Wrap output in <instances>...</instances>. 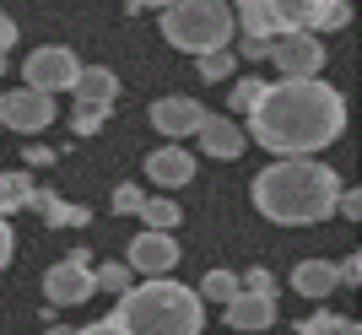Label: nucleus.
<instances>
[{"mask_svg":"<svg viewBox=\"0 0 362 335\" xmlns=\"http://www.w3.org/2000/svg\"><path fill=\"white\" fill-rule=\"evenodd\" d=\"M341 130H346L341 87L319 76H276L255 98L243 136H255V146H265L271 157H314L325 146H335Z\"/></svg>","mask_w":362,"mask_h":335,"instance_id":"1","label":"nucleus"},{"mask_svg":"<svg viewBox=\"0 0 362 335\" xmlns=\"http://www.w3.org/2000/svg\"><path fill=\"white\" fill-rule=\"evenodd\" d=\"M255 211L276 228H314V222H330L335 200H341V179H335L330 163H314V157H281V163L259 168L255 173Z\"/></svg>","mask_w":362,"mask_h":335,"instance_id":"2","label":"nucleus"},{"mask_svg":"<svg viewBox=\"0 0 362 335\" xmlns=\"http://www.w3.org/2000/svg\"><path fill=\"white\" fill-rule=\"evenodd\" d=\"M108 319L124 335H200L206 324V303L195 287H184L173 276H146L141 287L119 292V303Z\"/></svg>","mask_w":362,"mask_h":335,"instance_id":"3","label":"nucleus"},{"mask_svg":"<svg viewBox=\"0 0 362 335\" xmlns=\"http://www.w3.org/2000/svg\"><path fill=\"white\" fill-rule=\"evenodd\" d=\"M173 49L184 54H216L238 38V22H233V6L227 0H173L163 6V28H157Z\"/></svg>","mask_w":362,"mask_h":335,"instance_id":"4","label":"nucleus"},{"mask_svg":"<svg viewBox=\"0 0 362 335\" xmlns=\"http://www.w3.org/2000/svg\"><path fill=\"white\" fill-rule=\"evenodd\" d=\"M330 0H233L238 33L255 38H287V33H319Z\"/></svg>","mask_w":362,"mask_h":335,"instance_id":"5","label":"nucleus"},{"mask_svg":"<svg viewBox=\"0 0 362 335\" xmlns=\"http://www.w3.org/2000/svg\"><path fill=\"white\" fill-rule=\"evenodd\" d=\"M265 60L281 71V76H319L325 60H330V49L319 33H287V38H271V54Z\"/></svg>","mask_w":362,"mask_h":335,"instance_id":"6","label":"nucleus"},{"mask_svg":"<svg viewBox=\"0 0 362 335\" xmlns=\"http://www.w3.org/2000/svg\"><path fill=\"white\" fill-rule=\"evenodd\" d=\"M92 265H87V249H76V254H65L60 265H49L44 271V298L54 308H71V303H87L92 298Z\"/></svg>","mask_w":362,"mask_h":335,"instance_id":"7","label":"nucleus"},{"mask_svg":"<svg viewBox=\"0 0 362 335\" xmlns=\"http://www.w3.org/2000/svg\"><path fill=\"white\" fill-rule=\"evenodd\" d=\"M0 124H11L22 136H38L44 124H54V92H38V87L0 92Z\"/></svg>","mask_w":362,"mask_h":335,"instance_id":"8","label":"nucleus"},{"mask_svg":"<svg viewBox=\"0 0 362 335\" xmlns=\"http://www.w3.org/2000/svg\"><path fill=\"white\" fill-rule=\"evenodd\" d=\"M76 71H81V60H76L65 44H44V49H33L28 65H22L28 87H38V92H65V87H76Z\"/></svg>","mask_w":362,"mask_h":335,"instance_id":"9","label":"nucleus"},{"mask_svg":"<svg viewBox=\"0 0 362 335\" xmlns=\"http://www.w3.org/2000/svg\"><path fill=\"white\" fill-rule=\"evenodd\" d=\"M179 238H173V233H141L136 244H130V259H124V265H130V271L136 276H173V265H179Z\"/></svg>","mask_w":362,"mask_h":335,"instance_id":"10","label":"nucleus"},{"mask_svg":"<svg viewBox=\"0 0 362 335\" xmlns=\"http://www.w3.org/2000/svg\"><path fill=\"white\" fill-rule=\"evenodd\" d=\"M146 119L157 124L168 141H179V136H195L200 124H206V103H195V98H157V103L146 108Z\"/></svg>","mask_w":362,"mask_h":335,"instance_id":"11","label":"nucleus"},{"mask_svg":"<svg viewBox=\"0 0 362 335\" xmlns=\"http://www.w3.org/2000/svg\"><path fill=\"white\" fill-rule=\"evenodd\" d=\"M195 136H200V152L216 157V163H233V157H243V146H249L243 124L238 119H222V114H206V124H200Z\"/></svg>","mask_w":362,"mask_h":335,"instance_id":"12","label":"nucleus"},{"mask_svg":"<svg viewBox=\"0 0 362 335\" xmlns=\"http://www.w3.org/2000/svg\"><path fill=\"white\" fill-rule=\"evenodd\" d=\"M222 314H227V324H233V330L259 335V330H271V324H276V298L238 287V298H233V303H222Z\"/></svg>","mask_w":362,"mask_h":335,"instance_id":"13","label":"nucleus"},{"mask_svg":"<svg viewBox=\"0 0 362 335\" xmlns=\"http://www.w3.org/2000/svg\"><path fill=\"white\" fill-rule=\"evenodd\" d=\"M146 173H151V184H163V189H179V184L195 179V157L184 152V146H157V152L146 157Z\"/></svg>","mask_w":362,"mask_h":335,"instance_id":"14","label":"nucleus"},{"mask_svg":"<svg viewBox=\"0 0 362 335\" xmlns=\"http://www.w3.org/2000/svg\"><path fill=\"white\" fill-rule=\"evenodd\" d=\"M335 287H341V276H335L330 259H298V265H292V292H298V298H314V303H325Z\"/></svg>","mask_w":362,"mask_h":335,"instance_id":"15","label":"nucleus"},{"mask_svg":"<svg viewBox=\"0 0 362 335\" xmlns=\"http://www.w3.org/2000/svg\"><path fill=\"white\" fill-rule=\"evenodd\" d=\"M76 103H114V98H119V76H114V71H108V65H81V71H76Z\"/></svg>","mask_w":362,"mask_h":335,"instance_id":"16","label":"nucleus"},{"mask_svg":"<svg viewBox=\"0 0 362 335\" xmlns=\"http://www.w3.org/2000/svg\"><path fill=\"white\" fill-rule=\"evenodd\" d=\"M33 211L44 216L49 228H87V222H92V216H87V206H71V200L49 195V189H38V195H33Z\"/></svg>","mask_w":362,"mask_h":335,"instance_id":"17","label":"nucleus"},{"mask_svg":"<svg viewBox=\"0 0 362 335\" xmlns=\"http://www.w3.org/2000/svg\"><path fill=\"white\" fill-rule=\"evenodd\" d=\"M33 195H38V184H33L28 168H11V173H0V216L11 211H28Z\"/></svg>","mask_w":362,"mask_h":335,"instance_id":"18","label":"nucleus"},{"mask_svg":"<svg viewBox=\"0 0 362 335\" xmlns=\"http://www.w3.org/2000/svg\"><path fill=\"white\" fill-rule=\"evenodd\" d=\"M136 216L146 222L151 233H173V228H179V216H184V211H179V206H173L168 195H151V200H141V211H136Z\"/></svg>","mask_w":362,"mask_h":335,"instance_id":"19","label":"nucleus"},{"mask_svg":"<svg viewBox=\"0 0 362 335\" xmlns=\"http://www.w3.org/2000/svg\"><path fill=\"white\" fill-rule=\"evenodd\" d=\"M92 287H98V292H114V298H119V292L136 287V271H130L124 259H108V265H98V271H92Z\"/></svg>","mask_w":362,"mask_h":335,"instance_id":"20","label":"nucleus"},{"mask_svg":"<svg viewBox=\"0 0 362 335\" xmlns=\"http://www.w3.org/2000/svg\"><path fill=\"white\" fill-rule=\"evenodd\" d=\"M298 335H362V324L346 319V314H308L298 324Z\"/></svg>","mask_w":362,"mask_h":335,"instance_id":"21","label":"nucleus"},{"mask_svg":"<svg viewBox=\"0 0 362 335\" xmlns=\"http://www.w3.org/2000/svg\"><path fill=\"white\" fill-rule=\"evenodd\" d=\"M200 303H233L238 298V276L233 271H206V281H200Z\"/></svg>","mask_w":362,"mask_h":335,"instance_id":"22","label":"nucleus"},{"mask_svg":"<svg viewBox=\"0 0 362 335\" xmlns=\"http://www.w3.org/2000/svg\"><path fill=\"white\" fill-rule=\"evenodd\" d=\"M233 71H238V54H233V49H216V54H200L195 60L200 81H222V76H233Z\"/></svg>","mask_w":362,"mask_h":335,"instance_id":"23","label":"nucleus"},{"mask_svg":"<svg viewBox=\"0 0 362 335\" xmlns=\"http://www.w3.org/2000/svg\"><path fill=\"white\" fill-rule=\"evenodd\" d=\"M103 119H108L103 103H76V108H71V130H76V136H98V130H103Z\"/></svg>","mask_w":362,"mask_h":335,"instance_id":"24","label":"nucleus"},{"mask_svg":"<svg viewBox=\"0 0 362 335\" xmlns=\"http://www.w3.org/2000/svg\"><path fill=\"white\" fill-rule=\"evenodd\" d=\"M259 92H265V81H259V76H238V81H233V98H227V103H233V114H249Z\"/></svg>","mask_w":362,"mask_h":335,"instance_id":"25","label":"nucleus"},{"mask_svg":"<svg viewBox=\"0 0 362 335\" xmlns=\"http://www.w3.org/2000/svg\"><path fill=\"white\" fill-rule=\"evenodd\" d=\"M238 287H243V292H265V298H276V276L265 271V265H249V271L238 276Z\"/></svg>","mask_w":362,"mask_h":335,"instance_id":"26","label":"nucleus"},{"mask_svg":"<svg viewBox=\"0 0 362 335\" xmlns=\"http://www.w3.org/2000/svg\"><path fill=\"white\" fill-rule=\"evenodd\" d=\"M141 200H146V195H141L136 184H119V189H114V211L130 216V211H141Z\"/></svg>","mask_w":362,"mask_h":335,"instance_id":"27","label":"nucleus"},{"mask_svg":"<svg viewBox=\"0 0 362 335\" xmlns=\"http://www.w3.org/2000/svg\"><path fill=\"white\" fill-rule=\"evenodd\" d=\"M238 54H243V60H265V54H271V38H255V33H238Z\"/></svg>","mask_w":362,"mask_h":335,"instance_id":"28","label":"nucleus"},{"mask_svg":"<svg viewBox=\"0 0 362 335\" xmlns=\"http://www.w3.org/2000/svg\"><path fill=\"white\" fill-rule=\"evenodd\" d=\"M335 211L346 216V222H357V216H362V195H357V189H341V200H335Z\"/></svg>","mask_w":362,"mask_h":335,"instance_id":"29","label":"nucleus"},{"mask_svg":"<svg viewBox=\"0 0 362 335\" xmlns=\"http://www.w3.org/2000/svg\"><path fill=\"white\" fill-rule=\"evenodd\" d=\"M11 254H16V233H11V222L0 216V271L11 265Z\"/></svg>","mask_w":362,"mask_h":335,"instance_id":"30","label":"nucleus"},{"mask_svg":"<svg viewBox=\"0 0 362 335\" xmlns=\"http://www.w3.org/2000/svg\"><path fill=\"white\" fill-rule=\"evenodd\" d=\"M49 163H54L49 146H28V152H22V168H28V173H38V168H49Z\"/></svg>","mask_w":362,"mask_h":335,"instance_id":"31","label":"nucleus"},{"mask_svg":"<svg viewBox=\"0 0 362 335\" xmlns=\"http://www.w3.org/2000/svg\"><path fill=\"white\" fill-rule=\"evenodd\" d=\"M335 276H341L346 287H357V281H362V259H357V254H346L341 265H335Z\"/></svg>","mask_w":362,"mask_h":335,"instance_id":"32","label":"nucleus"},{"mask_svg":"<svg viewBox=\"0 0 362 335\" xmlns=\"http://www.w3.org/2000/svg\"><path fill=\"white\" fill-rule=\"evenodd\" d=\"M16 44V22H11V16H6V11H0V54H6V49H11Z\"/></svg>","mask_w":362,"mask_h":335,"instance_id":"33","label":"nucleus"},{"mask_svg":"<svg viewBox=\"0 0 362 335\" xmlns=\"http://www.w3.org/2000/svg\"><path fill=\"white\" fill-rule=\"evenodd\" d=\"M71 335H124L114 319H98V324H87V330H71Z\"/></svg>","mask_w":362,"mask_h":335,"instance_id":"34","label":"nucleus"},{"mask_svg":"<svg viewBox=\"0 0 362 335\" xmlns=\"http://www.w3.org/2000/svg\"><path fill=\"white\" fill-rule=\"evenodd\" d=\"M130 11H163V6H173V0H124Z\"/></svg>","mask_w":362,"mask_h":335,"instance_id":"35","label":"nucleus"},{"mask_svg":"<svg viewBox=\"0 0 362 335\" xmlns=\"http://www.w3.org/2000/svg\"><path fill=\"white\" fill-rule=\"evenodd\" d=\"M49 335H71V330H65V324H54V330H49Z\"/></svg>","mask_w":362,"mask_h":335,"instance_id":"36","label":"nucleus"},{"mask_svg":"<svg viewBox=\"0 0 362 335\" xmlns=\"http://www.w3.org/2000/svg\"><path fill=\"white\" fill-rule=\"evenodd\" d=\"M0 76H6V54H0Z\"/></svg>","mask_w":362,"mask_h":335,"instance_id":"37","label":"nucleus"}]
</instances>
